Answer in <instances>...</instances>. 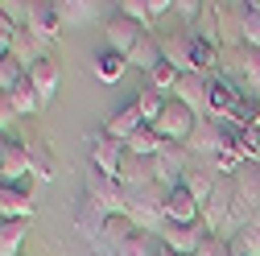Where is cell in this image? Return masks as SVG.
I'll use <instances>...</instances> for the list:
<instances>
[{
	"mask_svg": "<svg viewBox=\"0 0 260 256\" xmlns=\"http://www.w3.org/2000/svg\"><path fill=\"white\" fill-rule=\"evenodd\" d=\"M128 219H133V228L145 232V236H161L166 228V190L161 186H141V190H128Z\"/></svg>",
	"mask_w": 260,
	"mask_h": 256,
	"instance_id": "cell-1",
	"label": "cell"
},
{
	"mask_svg": "<svg viewBox=\"0 0 260 256\" xmlns=\"http://www.w3.org/2000/svg\"><path fill=\"white\" fill-rule=\"evenodd\" d=\"M223 75L232 83H240L244 95H260V50H252L244 42L227 46L223 50Z\"/></svg>",
	"mask_w": 260,
	"mask_h": 256,
	"instance_id": "cell-2",
	"label": "cell"
},
{
	"mask_svg": "<svg viewBox=\"0 0 260 256\" xmlns=\"http://www.w3.org/2000/svg\"><path fill=\"white\" fill-rule=\"evenodd\" d=\"M83 195L100 207L108 219H116V215L128 211V190L116 178H108V174H87V190H83Z\"/></svg>",
	"mask_w": 260,
	"mask_h": 256,
	"instance_id": "cell-3",
	"label": "cell"
},
{
	"mask_svg": "<svg viewBox=\"0 0 260 256\" xmlns=\"http://www.w3.org/2000/svg\"><path fill=\"white\" fill-rule=\"evenodd\" d=\"M232 182H236V219H232V232H236V228H244V223L260 211V166L248 162Z\"/></svg>",
	"mask_w": 260,
	"mask_h": 256,
	"instance_id": "cell-4",
	"label": "cell"
},
{
	"mask_svg": "<svg viewBox=\"0 0 260 256\" xmlns=\"http://www.w3.org/2000/svg\"><path fill=\"white\" fill-rule=\"evenodd\" d=\"M211 236H215V232L207 228V223H166L157 240L166 244L170 252H178V256H194Z\"/></svg>",
	"mask_w": 260,
	"mask_h": 256,
	"instance_id": "cell-5",
	"label": "cell"
},
{
	"mask_svg": "<svg viewBox=\"0 0 260 256\" xmlns=\"http://www.w3.org/2000/svg\"><path fill=\"white\" fill-rule=\"evenodd\" d=\"M232 219H236V182L232 178H219L215 182V195L203 203V223L211 232H219V228H232Z\"/></svg>",
	"mask_w": 260,
	"mask_h": 256,
	"instance_id": "cell-6",
	"label": "cell"
},
{
	"mask_svg": "<svg viewBox=\"0 0 260 256\" xmlns=\"http://www.w3.org/2000/svg\"><path fill=\"white\" fill-rule=\"evenodd\" d=\"M170 100L186 104V108H190L194 116H199V120H207V116H211V75H199V71L182 75Z\"/></svg>",
	"mask_w": 260,
	"mask_h": 256,
	"instance_id": "cell-7",
	"label": "cell"
},
{
	"mask_svg": "<svg viewBox=\"0 0 260 256\" xmlns=\"http://www.w3.org/2000/svg\"><path fill=\"white\" fill-rule=\"evenodd\" d=\"M194 124H199V116H194L186 104L170 100V104H166V112H161V120H157L153 128L161 133V141H170V145H186V141H190V133H194Z\"/></svg>",
	"mask_w": 260,
	"mask_h": 256,
	"instance_id": "cell-8",
	"label": "cell"
},
{
	"mask_svg": "<svg viewBox=\"0 0 260 256\" xmlns=\"http://www.w3.org/2000/svg\"><path fill=\"white\" fill-rule=\"evenodd\" d=\"M145 38H149V25H141V21H133V17H124V13H112V17H108V46H112L116 54L128 58Z\"/></svg>",
	"mask_w": 260,
	"mask_h": 256,
	"instance_id": "cell-9",
	"label": "cell"
},
{
	"mask_svg": "<svg viewBox=\"0 0 260 256\" xmlns=\"http://www.w3.org/2000/svg\"><path fill=\"white\" fill-rule=\"evenodd\" d=\"M219 149H223V133H219V124L215 120H199L194 124V133H190V141H186V153L194 157V162H215L219 157Z\"/></svg>",
	"mask_w": 260,
	"mask_h": 256,
	"instance_id": "cell-10",
	"label": "cell"
},
{
	"mask_svg": "<svg viewBox=\"0 0 260 256\" xmlns=\"http://www.w3.org/2000/svg\"><path fill=\"white\" fill-rule=\"evenodd\" d=\"M75 228L83 232V240H87V248L100 256V248H104V228H108V215L95 207L87 195L79 199V211H75Z\"/></svg>",
	"mask_w": 260,
	"mask_h": 256,
	"instance_id": "cell-11",
	"label": "cell"
},
{
	"mask_svg": "<svg viewBox=\"0 0 260 256\" xmlns=\"http://www.w3.org/2000/svg\"><path fill=\"white\" fill-rule=\"evenodd\" d=\"M34 211H38V203H34V195H29L25 182H17V186H13V182H0V215H5V219L29 223Z\"/></svg>",
	"mask_w": 260,
	"mask_h": 256,
	"instance_id": "cell-12",
	"label": "cell"
},
{
	"mask_svg": "<svg viewBox=\"0 0 260 256\" xmlns=\"http://www.w3.org/2000/svg\"><path fill=\"white\" fill-rule=\"evenodd\" d=\"M124 153H128V149H124L120 141H112L104 128L91 137V166H95V174L116 178V174H120V162H124Z\"/></svg>",
	"mask_w": 260,
	"mask_h": 256,
	"instance_id": "cell-13",
	"label": "cell"
},
{
	"mask_svg": "<svg viewBox=\"0 0 260 256\" xmlns=\"http://www.w3.org/2000/svg\"><path fill=\"white\" fill-rule=\"evenodd\" d=\"M58 29H62V17H58V5L54 0H34V17H29V34H34L46 50H54L58 42Z\"/></svg>",
	"mask_w": 260,
	"mask_h": 256,
	"instance_id": "cell-14",
	"label": "cell"
},
{
	"mask_svg": "<svg viewBox=\"0 0 260 256\" xmlns=\"http://www.w3.org/2000/svg\"><path fill=\"white\" fill-rule=\"evenodd\" d=\"M25 153H29V174L38 182H54L58 178V157H54L46 137H25Z\"/></svg>",
	"mask_w": 260,
	"mask_h": 256,
	"instance_id": "cell-15",
	"label": "cell"
},
{
	"mask_svg": "<svg viewBox=\"0 0 260 256\" xmlns=\"http://www.w3.org/2000/svg\"><path fill=\"white\" fill-rule=\"evenodd\" d=\"M116 182L124 190H141V186H157V170H153V157H137V153H124L120 174Z\"/></svg>",
	"mask_w": 260,
	"mask_h": 256,
	"instance_id": "cell-16",
	"label": "cell"
},
{
	"mask_svg": "<svg viewBox=\"0 0 260 256\" xmlns=\"http://www.w3.org/2000/svg\"><path fill=\"white\" fill-rule=\"evenodd\" d=\"M240 95H244V91H240V83H232L223 71H215V75H211V116H207V120L223 124V120H227V112L236 108Z\"/></svg>",
	"mask_w": 260,
	"mask_h": 256,
	"instance_id": "cell-17",
	"label": "cell"
},
{
	"mask_svg": "<svg viewBox=\"0 0 260 256\" xmlns=\"http://www.w3.org/2000/svg\"><path fill=\"white\" fill-rule=\"evenodd\" d=\"M166 223H203V207L186 186L166 190Z\"/></svg>",
	"mask_w": 260,
	"mask_h": 256,
	"instance_id": "cell-18",
	"label": "cell"
},
{
	"mask_svg": "<svg viewBox=\"0 0 260 256\" xmlns=\"http://www.w3.org/2000/svg\"><path fill=\"white\" fill-rule=\"evenodd\" d=\"M137 128H145V120H141V112H137V104H133V100L120 104V108L104 120V133H108L112 141H120V145H128V137H133Z\"/></svg>",
	"mask_w": 260,
	"mask_h": 256,
	"instance_id": "cell-19",
	"label": "cell"
},
{
	"mask_svg": "<svg viewBox=\"0 0 260 256\" xmlns=\"http://www.w3.org/2000/svg\"><path fill=\"white\" fill-rule=\"evenodd\" d=\"M29 83L38 87V95H42V104H50L54 95H58V83H62V62H58V54H46L34 71H29Z\"/></svg>",
	"mask_w": 260,
	"mask_h": 256,
	"instance_id": "cell-20",
	"label": "cell"
},
{
	"mask_svg": "<svg viewBox=\"0 0 260 256\" xmlns=\"http://www.w3.org/2000/svg\"><path fill=\"white\" fill-rule=\"evenodd\" d=\"M46 54H54V50H46V46H42L34 34H29V29H17V34H13V58L21 62L25 71H34Z\"/></svg>",
	"mask_w": 260,
	"mask_h": 256,
	"instance_id": "cell-21",
	"label": "cell"
},
{
	"mask_svg": "<svg viewBox=\"0 0 260 256\" xmlns=\"http://www.w3.org/2000/svg\"><path fill=\"white\" fill-rule=\"evenodd\" d=\"M54 5H58L62 25H75V29L91 25L95 17H100V9H104V5H95V0H54Z\"/></svg>",
	"mask_w": 260,
	"mask_h": 256,
	"instance_id": "cell-22",
	"label": "cell"
},
{
	"mask_svg": "<svg viewBox=\"0 0 260 256\" xmlns=\"http://www.w3.org/2000/svg\"><path fill=\"white\" fill-rule=\"evenodd\" d=\"M29 178V153H25V137H13L9 145V157H5V166H0V182H25Z\"/></svg>",
	"mask_w": 260,
	"mask_h": 256,
	"instance_id": "cell-23",
	"label": "cell"
},
{
	"mask_svg": "<svg viewBox=\"0 0 260 256\" xmlns=\"http://www.w3.org/2000/svg\"><path fill=\"white\" fill-rule=\"evenodd\" d=\"M124 71H128V58L124 54H116L112 46H104L100 54H95V79H100V83H120L124 79Z\"/></svg>",
	"mask_w": 260,
	"mask_h": 256,
	"instance_id": "cell-24",
	"label": "cell"
},
{
	"mask_svg": "<svg viewBox=\"0 0 260 256\" xmlns=\"http://www.w3.org/2000/svg\"><path fill=\"white\" fill-rule=\"evenodd\" d=\"M9 104H13V112H17V116H38V112L46 108V104H42V95H38V87L29 83V75L9 91Z\"/></svg>",
	"mask_w": 260,
	"mask_h": 256,
	"instance_id": "cell-25",
	"label": "cell"
},
{
	"mask_svg": "<svg viewBox=\"0 0 260 256\" xmlns=\"http://www.w3.org/2000/svg\"><path fill=\"white\" fill-rule=\"evenodd\" d=\"M215 182H219V178L211 174V166H190V170H186V178H182V186L190 190L194 199H199V207L215 195Z\"/></svg>",
	"mask_w": 260,
	"mask_h": 256,
	"instance_id": "cell-26",
	"label": "cell"
},
{
	"mask_svg": "<svg viewBox=\"0 0 260 256\" xmlns=\"http://www.w3.org/2000/svg\"><path fill=\"white\" fill-rule=\"evenodd\" d=\"M25 236H29V223L5 219L0 223V256H21L25 252Z\"/></svg>",
	"mask_w": 260,
	"mask_h": 256,
	"instance_id": "cell-27",
	"label": "cell"
},
{
	"mask_svg": "<svg viewBox=\"0 0 260 256\" xmlns=\"http://www.w3.org/2000/svg\"><path fill=\"white\" fill-rule=\"evenodd\" d=\"M240 42L260 50V0H248L240 5Z\"/></svg>",
	"mask_w": 260,
	"mask_h": 256,
	"instance_id": "cell-28",
	"label": "cell"
},
{
	"mask_svg": "<svg viewBox=\"0 0 260 256\" xmlns=\"http://www.w3.org/2000/svg\"><path fill=\"white\" fill-rule=\"evenodd\" d=\"M133 104H137L141 120H145V124L153 128V124L161 120V112H166V104H170V100H166V95H157V91H149V87H141V91L133 95Z\"/></svg>",
	"mask_w": 260,
	"mask_h": 256,
	"instance_id": "cell-29",
	"label": "cell"
},
{
	"mask_svg": "<svg viewBox=\"0 0 260 256\" xmlns=\"http://www.w3.org/2000/svg\"><path fill=\"white\" fill-rule=\"evenodd\" d=\"M157 62H161V38H153V34H149V38H145L133 54H128V67H137L141 75H149Z\"/></svg>",
	"mask_w": 260,
	"mask_h": 256,
	"instance_id": "cell-30",
	"label": "cell"
},
{
	"mask_svg": "<svg viewBox=\"0 0 260 256\" xmlns=\"http://www.w3.org/2000/svg\"><path fill=\"white\" fill-rule=\"evenodd\" d=\"M161 58L178 67L182 75H190V54H186V34H166L161 38Z\"/></svg>",
	"mask_w": 260,
	"mask_h": 256,
	"instance_id": "cell-31",
	"label": "cell"
},
{
	"mask_svg": "<svg viewBox=\"0 0 260 256\" xmlns=\"http://www.w3.org/2000/svg\"><path fill=\"white\" fill-rule=\"evenodd\" d=\"M161 145H166V141H161V133L145 124V128H137V133L128 137V145H124V149H128V153H137V157H157V153H161Z\"/></svg>",
	"mask_w": 260,
	"mask_h": 256,
	"instance_id": "cell-32",
	"label": "cell"
},
{
	"mask_svg": "<svg viewBox=\"0 0 260 256\" xmlns=\"http://www.w3.org/2000/svg\"><path fill=\"white\" fill-rule=\"evenodd\" d=\"M227 124H236V128H252V124H260V95H240L236 108L227 112Z\"/></svg>",
	"mask_w": 260,
	"mask_h": 256,
	"instance_id": "cell-33",
	"label": "cell"
},
{
	"mask_svg": "<svg viewBox=\"0 0 260 256\" xmlns=\"http://www.w3.org/2000/svg\"><path fill=\"white\" fill-rule=\"evenodd\" d=\"M0 13L13 29H29V17H34V0H0Z\"/></svg>",
	"mask_w": 260,
	"mask_h": 256,
	"instance_id": "cell-34",
	"label": "cell"
},
{
	"mask_svg": "<svg viewBox=\"0 0 260 256\" xmlns=\"http://www.w3.org/2000/svg\"><path fill=\"white\" fill-rule=\"evenodd\" d=\"M25 75H29V71L21 67V62H17L13 54H5V58H0V95H9V91L25 79Z\"/></svg>",
	"mask_w": 260,
	"mask_h": 256,
	"instance_id": "cell-35",
	"label": "cell"
},
{
	"mask_svg": "<svg viewBox=\"0 0 260 256\" xmlns=\"http://www.w3.org/2000/svg\"><path fill=\"white\" fill-rule=\"evenodd\" d=\"M116 256H153V236H145V232H133L120 248H116Z\"/></svg>",
	"mask_w": 260,
	"mask_h": 256,
	"instance_id": "cell-36",
	"label": "cell"
},
{
	"mask_svg": "<svg viewBox=\"0 0 260 256\" xmlns=\"http://www.w3.org/2000/svg\"><path fill=\"white\" fill-rule=\"evenodd\" d=\"M174 13H178L186 25H199L203 13H207V5H203V0H174Z\"/></svg>",
	"mask_w": 260,
	"mask_h": 256,
	"instance_id": "cell-37",
	"label": "cell"
},
{
	"mask_svg": "<svg viewBox=\"0 0 260 256\" xmlns=\"http://www.w3.org/2000/svg\"><path fill=\"white\" fill-rule=\"evenodd\" d=\"M124 17H133V21H141V25H153V17H149V0H120L116 5Z\"/></svg>",
	"mask_w": 260,
	"mask_h": 256,
	"instance_id": "cell-38",
	"label": "cell"
},
{
	"mask_svg": "<svg viewBox=\"0 0 260 256\" xmlns=\"http://www.w3.org/2000/svg\"><path fill=\"white\" fill-rule=\"evenodd\" d=\"M13 34H17V29L5 21V13H0V58H5V54H13Z\"/></svg>",
	"mask_w": 260,
	"mask_h": 256,
	"instance_id": "cell-39",
	"label": "cell"
},
{
	"mask_svg": "<svg viewBox=\"0 0 260 256\" xmlns=\"http://www.w3.org/2000/svg\"><path fill=\"white\" fill-rule=\"evenodd\" d=\"M13 120H17V112H13V104H9V95H0V133H9Z\"/></svg>",
	"mask_w": 260,
	"mask_h": 256,
	"instance_id": "cell-40",
	"label": "cell"
},
{
	"mask_svg": "<svg viewBox=\"0 0 260 256\" xmlns=\"http://www.w3.org/2000/svg\"><path fill=\"white\" fill-rule=\"evenodd\" d=\"M166 13H174V0H149V17H153V21L166 17Z\"/></svg>",
	"mask_w": 260,
	"mask_h": 256,
	"instance_id": "cell-41",
	"label": "cell"
},
{
	"mask_svg": "<svg viewBox=\"0 0 260 256\" xmlns=\"http://www.w3.org/2000/svg\"><path fill=\"white\" fill-rule=\"evenodd\" d=\"M9 145H13V137L0 133V166H5V157H9Z\"/></svg>",
	"mask_w": 260,
	"mask_h": 256,
	"instance_id": "cell-42",
	"label": "cell"
},
{
	"mask_svg": "<svg viewBox=\"0 0 260 256\" xmlns=\"http://www.w3.org/2000/svg\"><path fill=\"white\" fill-rule=\"evenodd\" d=\"M153 256H178V252H170V248H166V244H161V248H157V252H153Z\"/></svg>",
	"mask_w": 260,
	"mask_h": 256,
	"instance_id": "cell-43",
	"label": "cell"
},
{
	"mask_svg": "<svg viewBox=\"0 0 260 256\" xmlns=\"http://www.w3.org/2000/svg\"><path fill=\"white\" fill-rule=\"evenodd\" d=\"M248 223H256V228H260V211H256V215H252V219H248Z\"/></svg>",
	"mask_w": 260,
	"mask_h": 256,
	"instance_id": "cell-44",
	"label": "cell"
},
{
	"mask_svg": "<svg viewBox=\"0 0 260 256\" xmlns=\"http://www.w3.org/2000/svg\"><path fill=\"white\" fill-rule=\"evenodd\" d=\"M0 223H5V215H0Z\"/></svg>",
	"mask_w": 260,
	"mask_h": 256,
	"instance_id": "cell-45",
	"label": "cell"
}]
</instances>
